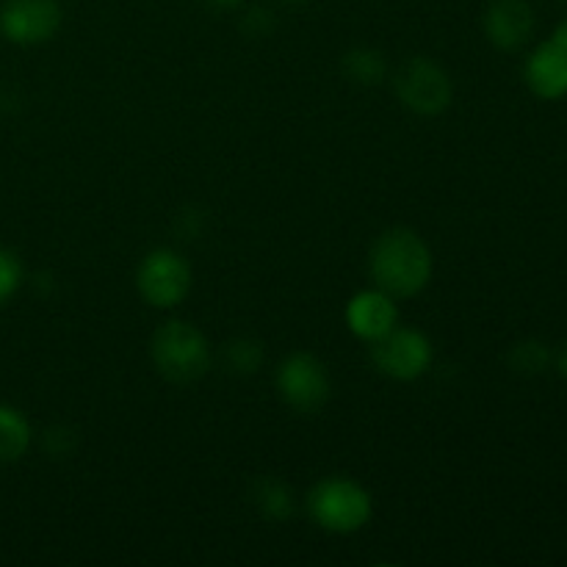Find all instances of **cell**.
I'll use <instances>...</instances> for the list:
<instances>
[{
  "label": "cell",
  "instance_id": "cell-3",
  "mask_svg": "<svg viewBox=\"0 0 567 567\" xmlns=\"http://www.w3.org/2000/svg\"><path fill=\"white\" fill-rule=\"evenodd\" d=\"M308 507L316 524L327 532H336V535L360 532L374 515L369 491L354 480H347V476L321 480L310 493Z\"/></svg>",
  "mask_w": 567,
  "mask_h": 567
},
{
  "label": "cell",
  "instance_id": "cell-9",
  "mask_svg": "<svg viewBox=\"0 0 567 567\" xmlns=\"http://www.w3.org/2000/svg\"><path fill=\"white\" fill-rule=\"evenodd\" d=\"M396 302H393L391 293L380 291V288H377V291H360L358 297H352V302H349L347 308L349 330H352L360 341L369 343L388 336V332L396 327Z\"/></svg>",
  "mask_w": 567,
  "mask_h": 567
},
{
  "label": "cell",
  "instance_id": "cell-17",
  "mask_svg": "<svg viewBox=\"0 0 567 567\" xmlns=\"http://www.w3.org/2000/svg\"><path fill=\"white\" fill-rule=\"evenodd\" d=\"M205 3L214 6V9H238L244 0H205Z\"/></svg>",
  "mask_w": 567,
  "mask_h": 567
},
{
  "label": "cell",
  "instance_id": "cell-10",
  "mask_svg": "<svg viewBox=\"0 0 567 567\" xmlns=\"http://www.w3.org/2000/svg\"><path fill=\"white\" fill-rule=\"evenodd\" d=\"M535 31V11L526 0H493L485 14V33L496 48L518 50Z\"/></svg>",
  "mask_w": 567,
  "mask_h": 567
},
{
  "label": "cell",
  "instance_id": "cell-18",
  "mask_svg": "<svg viewBox=\"0 0 567 567\" xmlns=\"http://www.w3.org/2000/svg\"><path fill=\"white\" fill-rule=\"evenodd\" d=\"M554 42H557L559 48H563L565 53H567V20L563 22V25L557 28V31H554Z\"/></svg>",
  "mask_w": 567,
  "mask_h": 567
},
{
  "label": "cell",
  "instance_id": "cell-5",
  "mask_svg": "<svg viewBox=\"0 0 567 567\" xmlns=\"http://www.w3.org/2000/svg\"><path fill=\"white\" fill-rule=\"evenodd\" d=\"M136 286L153 308H175L192 291V266L172 249H155L138 266Z\"/></svg>",
  "mask_w": 567,
  "mask_h": 567
},
{
  "label": "cell",
  "instance_id": "cell-1",
  "mask_svg": "<svg viewBox=\"0 0 567 567\" xmlns=\"http://www.w3.org/2000/svg\"><path fill=\"white\" fill-rule=\"evenodd\" d=\"M371 277L377 288L393 299H410L426 288L432 277V252L424 238L408 227H393L377 238L371 249Z\"/></svg>",
  "mask_w": 567,
  "mask_h": 567
},
{
  "label": "cell",
  "instance_id": "cell-6",
  "mask_svg": "<svg viewBox=\"0 0 567 567\" xmlns=\"http://www.w3.org/2000/svg\"><path fill=\"white\" fill-rule=\"evenodd\" d=\"M371 358L385 377L410 382L426 374V369L432 365V343L424 332L393 327L388 336L371 343Z\"/></svg>",
  "mask_w": 567,
  "mask_h": 567
},
{
  "label": "cell",
  "instance_id": "cell-8",
  "mask_svg": "<svg viewBox=\"0 0 567 567\" xmlns=\"http://www.w3.org/2000/svg\"><path fill=\"white\" fill-rule=\"evenodd\" d=\"M61 28V6L55 0H6L0 9V31L14 44H42Z\"/></svg>",
  "mask_w": 567,
  "mask_h": 567
},
{
  "label": "cell",
  "instance_id": "cell-20",
  "mask_svg": "<svg viewBox=\"0 0 567 567\" xmlns=\"http://www.w3.org/2000/svg\"><path fill=\"white\" fill-rule=\"evenodd\" d=\"M288 3H302V0H288Z\"/></svg>",
  "mask_w": 567,
  "mask_h": 567
},
{
  "label": "cell",
  "instance_id": "cell-13",
  "mask_svg": "<svg viewBox=\"0 0 567 567\" xmlns=\"http://www.w3.org/2000/svg\"><path fill=\"white\" fill-rule=\"evenodd\" d=\"M343 70H347V75L352 78L354 83H363V86H374V83H380L382 78H385V59H382V53H377V50H369V48H358L352 50V53L343 55Z\"/></svg>",
  "mask_w": 567,
  "mask_h": 567
},
{
  "label": "cell",
  "instance_id": "cell-15",
  "mask_svg": "<svg viewBox=\"0 0 567 567\" xmlns=\"http://www.w3.org/2000/svg\"><path fill=\"white\" fill-rule=\"evenodd\" d=\"M22 282V266L11 249L0 247V305L9 302Z\"/></svg>",
  "mask_w": 567,
  "mask_h": 567
},
{
  "label": "cell",
  "instance_id": "cell-11",
  "mask_svg": "<svg viewBox=\"0 0 567 567\" xmlns=\"http://www.w3.org/2000/svg\"><path fill=\"white\" fill-rule=\"evenodd\" d=\"M526 86L543 100H559L567 94V53L554 39L543 42L526 61Z\"/></svg>",
  "mask_w": 567,
  "mask_h": 567
},
{
  "label": "cell",
  "instance_id": "cell-12",
  "mask_svg": "<svg viewBox=\"0 0 567 567\" xmlns=\"http://www.w3.org/2000/svg\"><path fill=\"white\" fill-rule=\"evenodd\" d=\"M31 446V426L20 410L0 404V463H17Z\"/></svg>",
  "mask_w": 567,
  "mask_h": 567
},
{
  "label": "cell",
  "instance_id": "cell-19",
  "mask_svg": "<svg viewBox=\"0 0 567 567\" xmlns=\"http://www.w3.org/2000/svg\"><path fill=\"white\" fill-rule=\"evenodd\" d=\"M559 371H563V377L567 380V343H565L563 354H559Z\"/></svg>",
  "mask_w": 567,
  "mask_h": 567
},
{
  "label": "cell",
  "instance_id": "cell-4",
  "mask_svg": "<svg viewBox=\"0 0 567 567\" xmlns=\"http://www.w3.org/2000/svg\"><path fill=\"white\" fill-rule=\"evenodd\" d=\"M275 382L288 408L297 410V413H316L330 399V374H327V365L310 352H297L288 360H282Z\"/></svg>",
  "mask_w": 567,
  "mask_h": 567
},
{
  "label": "cell",
  "instance_id": "cell-16",
  "mask_svg": "<svg viewBox=\"0 0 567 567\" xmlns=\"http://www.w3.org/2000/svg\"><path fill=\"white\" fill-rule=\"evenodd\" d=\"M548 363V349L543 343H518L513 352V365L518 371H529V374H537V371L546 369Z\"/></svg>",
  "mask_w": 567,
  "mask_h": 567
},
{
  "label": "cell",
  "instance_id": "cell-2",
  "mask_svg": "<svg viewBox=\"0 0 567 567\" xmlns=\"http://www.w3.org/2000/svg\"><path fill=\"white\" fill-rule=\"evenodd\" d=\"M153 363L164 380L188 385L208 374L210 347L203 332L186 321H166L153 336Z\"/></svg>",
  "mask_w": 567,
  "mask_h": 567
},
{
  "label": "cell",
  "instance_id": "cell-14",
  "mask_svg": "<svg viewBox=\"0 0 567 567\" xmlns=\"http://www.w3.org/2000/svg\"><path fill=\"white\" fill-rule=\"evenodd\" d=\"M255 502H258V509L266 518L288 520L293 515V496L282 482L260 480L255 485Z\"/></svg>",
  "mask_w": 567,
  "mask_h": 567
},
{
  "label": "cell",
  "instance_id": "cell-7",
  "mask_svg": "<svg viewBox=\"0 0 567 567\" xmlns=\"http://www.w3.org/2000/svg\"><path fill=\"white\" fill-rule=\"evenodd\" d=\"M396 94L415 114H441L452 103V81L446 70L430 59H410L396 75Z\"/></svg>",
  "mask_w": 567,
  "mask_h": 567
}]
</instances>
